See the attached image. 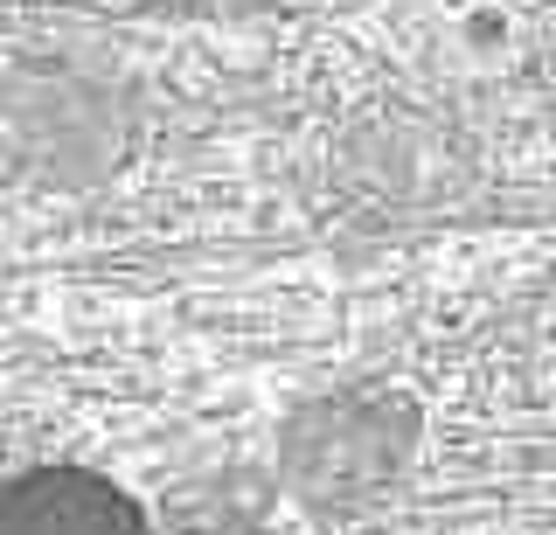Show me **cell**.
Wrapping results in <instances>:
<instances>
[{"instance_id":"6da1fadb","label":"cell","mask_w":556,"mask_h":535,"mask_svg":"<svg viewBox=\"0 0 556 535\" xmlns=\"http://www.w3.org/2000/svg\"><path fill=\"white\" fill-rule=\"evenodd\" d=\"M0 535H153V522L91 466H28L0 480Z\"/></svg>"}]
</instances>
